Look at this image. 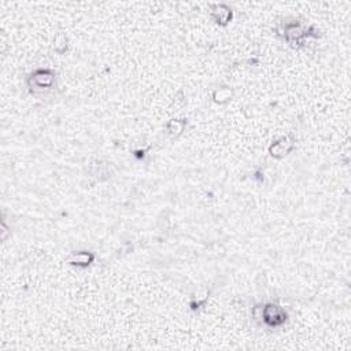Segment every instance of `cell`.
<instances>
[{"mask_svg":"<svg viewBox=\"0 0 351 351\" xmlns=\"http://www.w3.org/2000/svg\"><path fill=\"white\" fill-rule=\"evenodd\" d=\"M262 318L265 321V324L269 325V327H279L283 323H285L287 314H285V311L281 307L275 305V303H270V305H266L264 307Z\"/></svg>","mask_w":351,"mask_h":351,"instance_id":"cell-1","label":"cell"},{"mask_svg":"<svg viewBox=\"0 0 351 351\" xmlns=\"http://www.w3.org/2000/svg\"><path fill=\"white\" fill-rule=\"evenodd\" d=\"M94 259L90 252H77L72 259V264L74 265H90V262Z\"/></svg>","mask_w":351,"mask_h":351,"instance_id":"cell-4","label":"cell"},{"mask_svg":"<svg viewBox=\"0 0 351 351\" xmlns=\"http://www.w3.org/2000/svg\"><path fill=\"white\" fill-rule=\"evenodd\" d=\"M292 140H289V137H283V139L276 141L275 144L270 147V153L276 158L284 157V155H287V154L292 150Z\"/></svg>","mask_w":351,"mask_h":351,"instance_id":"cell-3","label":"cell"},{"mask_svg":"<svg viewBox=\"0 0 351 351\" xmlns=\"http://www.w3.org/2000/svg\"><path fill=\"white\" fill-rule=\"evenodd\" d=\"M54 73L50 70H37L35 74H32V81L36 86L40 88H47V86L52 85L54 82Z\"/></svg>","mask_w":351,"mask_h":351,"instance_id":"cell-2","label":"cell"}]
</instances>
